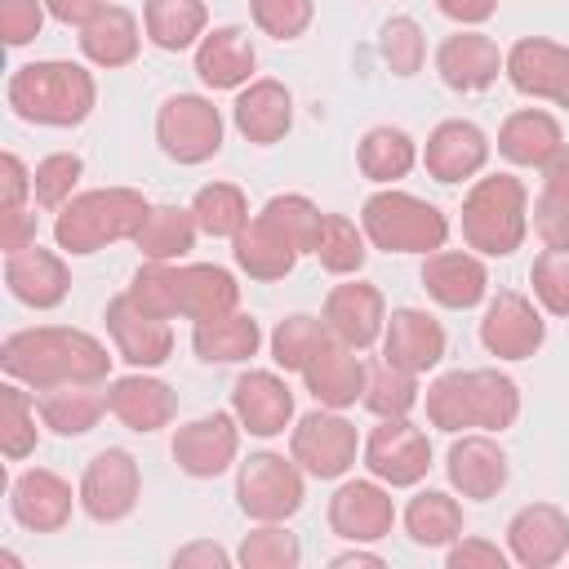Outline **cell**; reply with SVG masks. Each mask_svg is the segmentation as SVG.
I'll use <instances>...</instances> for the list:
<instances>
[{
    "instance_id": "cell-1",
    "label": "cell",
    "mask_w": 569,
    "mask_h": 569,
    "mask_svg": "<svg viewBox=\"0 0 569 569\" xmlns=\"http://www.w3.org/2000/svg\"><path fill=\"white\" fill-rule=\"evenodd\" d=\"M0 365L13 382L31 387V391H49V387H67V382H107L111 373V356L107 347L84 333V329H67V325H36V329H18L0 342Z\"/></svg>"
},
{
    "instance_id": "cell-2",
    "label": "cell",
    "mask_w": 569,
    "mask_h": 569,
    "mask_svg": "<svg viewBox=\"0 0 569 569\" xmlns=\"http://www.w3.org/2000/svg\"><path fill=\"white\" fill-rule=\"evenodd\" d=\"M9 111L27 124H49V129H71L89 120L98 102V84L80 62L44 58V62H22L9 84H4Z\"/></svg>"
},
{
    "instance_id": "cell-3",
    "label": "cell",
    "mask_w": 569,
    "mask_h": 569,
    "mask_svg": "<svg viewBox=\"0 0 569 569\" xmlns=\"http://www.w3.org/2000/svg\"><path fill=\"white\" fill-rule=\"evenodd\" d=\"M151 204L142 191L133 187H93V191H80L71 196L58 218H53V240L62 253L71 258H84V253H98L116 240H133L138 227L147 222Z\"/></svg>"
},
{
    "instance_id": "cell-4",
    "label": "cell",
    "mask_w": 569,
    "mask_h": 569,
    "mask_svg": "<svg viewBox=\"0 0 569 569\" xmlns=\"http://www.w3.org/2000/svg\"><path fill=\"white\" fill-rule=\"evenodd\" d=\"M529 231V191L516 173L476 178L462 196V240L480 258H507L525 244Z\"/></svg>"
},
{
    "instance_id": "cell-5",
    "label": "cell",
    "mask_w": 569,
    "mask_h": 569,
    "mask_svg": "<svg viewBox=\"0 0 569 569\" xmlns=\"http://www.w3.org/2000/svg\"><path fill=\"white\" fill-rule=\"evenodd\" d=\"M360 227H365L369 244L382 253H422L427 258V253L445 249V240H449V218L431 200L396 191V187H382L365 200Z\"/></svg>"
},
{
    "instance_id": "cell-6",
    "label": "cell",
    "mask_w": 569,
    "mask_h": 569,
    "mask_svg": "<svg viewBox=\"0 0 569 569\" xmlns=\"http://www.w3.org/2000/svg\"><path fill=\"white\" fill-rule=\"evenodd\" d=\"M302 498H307V485L293 453L284 458V453L258 449L236 471V502L249 520H289L298 516Z\"/></svg>"
},
{
    "instance_id": "cell-7",
    "label": "cell",
    "mask_w": 569,
    "mask_h": 569,
    "mask_svg": "<svg viewBox=\"0 0 569 569\" xmlns=\"http://www.w3.org/2000/svg\"><path fill=\"white\" fill-rule=\"evenodd\" d=\"M156 142L178 164H204L222 151V111L204 93H169L156 111Z\"/></svg>"
},
{
    "instance_id": "cell-8",
    "label": "cell",
    "mask_w": 569,
    "mask_h": 569,
    "mask_svg": "<svg viewBox=\"0 0 569 569\" xmlns=\"http://www.w3.org/2000/svg\"><path fill=\"white\" fill-rule=\"evenodd\" d=\"M360 436L356 427L342 418V409H311L293 422L289 431V453L293 462L316 476V480H342L351 467H356V453H360Z\"/></svg>"
},
{
    "instance_id": "cell-9",
    "label": "cell",
    "mask_w": 569,
    "mask_h": 569,
    "mask_svg": "<svg viewBox=\"0 0 569 569\" xmlns=\"http://www.w3.org/2000/svg\"><path fill=\"white\" fill-rule=\"evenodd\" d=\"M365 467L387 489H413L431 471V440L409 418H378V427L365 436Z\"/></svg>"
},
{
    "instance_id": "cell-10",
    "label": "cell",
    "mask_w": 569,
    "mask_h": 569,
    "mask_svg": "<svg viewBox=\"0 0 569 569\" xmlns=\"http://www.w3.org/2000/svg\"><path fill=\"white\" fill-rule=\"evenodd\" d=\"M80 507L89 520L98 525H116L124 520L138 498H142V471H138V458L129 449H102L84 462V476H80Z\"/></svg>"
},
{
    "instance_id": "cell-11",
    "label": "cell",
    "mask_w": 569,
    "mask_h": 569,
    "mask_svg": "<svg viewBox=\"0 0 569 569\" xmlns=\"http://www.w3.org/2000/svg\"><path fill=\"white\" fill-rule=\"evenodd\" d=\"M547 342V320L533 298L516 289H498L480 316V347L498 360H529Z\"/></svg>"
},
{
    "instance_id": "cell-12",
    "label": "cell",
    "mask_w": 569,
    "mask_h": 569,
    "mask_svg": "<svg viewBox=\"0 0 569 569\" xmlns=\"http://www.w3.org/2000/svg\"><path fill=\"white\" fill-rule=\"evenodd\" d=\"M240 422H236V413H204V418H191V422H182L178 431H173V445H169V453H173V462L187 471V476H196V480H213V476H222L231 462H236V453H240Z\"/></svg>"
},
{
    "instance_id": "cell-13",
    "label": "cell",
    "mask_w": 569,
    "mask_h": 569,
    "mask_svg": "<svg viewBox=\"0 0 569 569\" xmlns=\"http://www.w3.org/2000/svg\"><path fill=\"white\" fill-rule=\"evenodd\" d=\"M516 93L547 98L569 111V44H556L547 36H520L507 49V71Z\"/></svg>"
},
{
    "instance_id": "cell-14",
    "label": "cell",
    "mask_w": 569,
    "mask_h": 569,
    "mask_svg": "<svg viewBox=\"0 0 569 569\" xmlns=\"http://www.w3.org/2000/svg\"><path fill=\"white\" fill-rule=\"evenodd\" d=\"M102 320H107V333H111L120 360H129L133 369H160L169 360V351H173L169 320L156 316V311H147V307H138L129 298V289L107 302V316Z\"/></svg>"
},
{
    "instance_id": "cell-15",
    "label": "cell",
    "mask_w": 569,
    "mask_h": 569,
    "mask_svg": "<svg viewBox=\"0 0 569 569\" xmlns=\"http://www.w3.org/2000/svg\"><path fill=\"white\" fill-rule=\"evenodd\" d=\"M396 525V502L382 480H342L329 498V529L347 542H382Z\"/></svg>"
},
{
    "instance_id": "cell-16",
    "label": "cell",
    "mask_w": 569,
    "mask_h": 569,
    "mask_svg": "<svg viewBox=\"0 0 569 569\" xmlns=\"http://www.w3.org/2000/svg\"><path fill=\"white\" fill-rule=\"evenodd\" d=\"M76 502L80 493H71V485L49 467H27L9 485V516L31 533H58Z\"/></svg>"
},
{
    "instance_id": "cell-17",
    "label": "cell",
    "mask_w": 569,
    "mask_h": 569,
    "mask_svg": "<svg viewBox=\"0 0 569 569\" xmlns=\"http://www.w3.org/2000/svg\"><path fill=\"white\" fill-rule=\"evenodd\" d=\"M507 556L525 569H551L569 556V516L556 502H529L507 525Z\"/></svg>"
},
{
    "instance_id": "cell-18",
    "label": "cell",
    "mask_w": 569,
    "mask_h": 569,
    "mask_svg": "<svg viewBox=\"0 0 569 569\" xmlns=\"http://www.w3.org/2000/svg\"><path fill=\"white\" fill-rule=\"evenodd\" d=\"M231 413H236V422H240L249 436L271 440V436H280V431L293 422V391H289V382H284L280 373H271V369H249V373H240L236 387H231Z\"/></svg>"
},
{
    "instance_id": "cell-19",
    "label": "cell",
    "mask_w": 569,
    "mask_h": 569,
    "mask_svg": "<svg viewBox=\"0 0 569 569\" xmlns=\"http://www.w3.org/2000/svg\"><path fill=\"white\" fill-rule=\"evenodd\" d=\"M107 413H111L116 422H124L129 431L151 436V431H160V427L173 422L178 396H173L169 382L151 378L147 369H133V373L107 382Z\"/></svg>"
},
{
    "instance_id": "cell-20",
    "label": "cell",
    "mask_w": 569,
    "mask_h": 569,
    "mask_svg": "<svg viewBox=\"0 0 569 569\" xmlns=\"http://www.w3.org/2000/svg\"><path fill=\"white\" fill-rule=\"evenodd\" d=\"M489 164V133L471 120H440L427 133L422 169L436 182H467Z\"/></svg>"
},
{
    "instance_id": "cell-21",
    "label": "cell",
    "mask_w": 569,
    "mask_h": 569,
    "mask_svg": "<svg viewBox=\"0 0 569 569\" xmlns=\"http://www.w3.org/2000/svg\"><path fill=\"white\" fill-rule=\"evenodd\" d=\"M325 325L338 342L356 347V351H369L382 329H387V302L373 284L365 280H347V284H333L329 298H325Z\"/></svg>"
},
{
    "instance_id": "cell-22",
    "label": "cell",
    "mask_w": 569,
    "mask_h": 569,
    "mask_svg": "<svg viewBox=\"0 0 569 569\" xmlns=\"http://www.w3.org/2000/svg\"><path fill=\"white\" fill-rule=\"evenodd\" d=\"M436 71L458 93H480L507 71V53L485 31H453L436 49Z\"/></svg>"
},
{
    "instance_id": "cell-23",
    "label": "cell",
    "mask_w": 569,
    "mask_h": 569,
    "mask_svg": "<svg viewBox=\"0 0 569 569\" xmlns=\"http://www.w3.org/2000/svg\"><path fill=\"white\" fill-rule=\"evenodd\" d=\"M445 476L462 498L489 502L502 485H507V453L489 431H471L458 436L445 453Z\"/></svg>"
},
{
    "instance_id": "cell-24",
    "label": "cell",
    "mask_w": 569,
    "mask_h": 569,
    "mask_svg": "<svg viewBox=\"0 0 569 569\" xmlns=\"http://www.w3.org/2000/svg\"><path fill=\"white\" fill-rule=\"evenodd\" d=\"M382 356L409 373H427L445 360V325L422 307H396L382 329Z\"/></svg>"
},
{
    "instance_id": "cell-25",
    "label": "cell",
    "mask_w": 569,
    "mask_h": 569,
    "mask_svg": "<svg viewBox=\"0 0 569 569\" xmlns=\"http://www.w3.org/2000/svg\"><path fill=\"white\" fill-rule=\"evenodd\" d=\"M422 289L427 298H436L449 311H467L476 302H485L489 293V271L480 262V253L467 249H436L422 262Z\"/></svg>"
},
{
    "instance_id": "cell-26",
    "label": "cell",
    "mask_w": 569,
    "mask_h": 569,
    "mask_svg": "<svg viewBox=\"0 0 569 569\" xmlns=\"http://www.w3.org/2000/svg\"><path fill=\"white\" fill-rule=\"evenodd\" d=\"M4 284H9V293L18 302H27L36 311H49V307H58L67 298L71 271L53 249L27 244L18 253H4Z\"/></svg>"
},
{
    "instance_id": "cell-27",
    "label": "cell",
    "mask_w": 569,
    "mask_h": 569,
    "mask_svg": "<svg viewBox=\"0 0 569 569\" xmlns=\"http://www.w3.org/2000/svg\"><path fill=\"white\" fill-rule=\"evenodd\" d=\"M258 49L240 27H213L196 44V76L204 89H244L253 80Z\"/></svg>"
},
{
    "instance_id": "cell-28",
    "label": "cell",
    "mask_w": 569,
    "mask_h": 569,
    "mask_svg": "<svg viewBox=\"0 0 569 569\" xmlns=\"http://www.w3.org/2000/svg\"><path fill=\"white\" fill-rule=\"evenodd\" d=\"M231 120L240 129V138L258 142V147H271L289 133L293 124V98L280 80L262 76V80H249L240 93H236V107H231Z\"/></svg>"
},
{
    "instance_id": "cell-29",
    "label": "cell",
    "mask_w": 569,
    "mask_h": 569,
    "mask_svg": "<svg viewBox=\"0 0 569 569\" xmlns=\"http://www.w3.org/2000/svg\"><path fill=\"white\" fill-rule=\"evenodd\" d=\"M365 360L356 356V347H347V342H329L307 369H302V382H307V391L316 396V405H325V409H347V405H356L360 396H365Z\"/></svg>"
},
{
    "instance_id": "cell-30",
    "label": "cell",
    "mask_w": 569,
    "mask_h": 569,
    "mask_svg": "<svg viewBox=\"0 0 569 569\" xmlns=\"http://www.w3.org/2000/svg\"><path fill=\"white\" fill-rule=\"evenodd\" d=\"M138 44H142V31H138V18L124 9V4H102L84 27H80V53L102 67V71H116V67H129L138 58Z\"/></svg>"
},
{
    "instance_id": "cell-31",
    "label": "cell",
    "mask_w": 569,
    "mask_h": 569,
    "mask_svg": "<svg viewBox=\"0 0 569 569\" xmlns=\"http://www.w3.org/2000/svg\"><path fill=\"white\" fill-rule=\"evenodd\" d=\"M565 147V133H560V120L542 107H525V111H511L498 129V151L511 160V164H525V169H542L556 151Z\"/></svg>"
},
{
    "instance_id": "cell-32",
    "label": "cell",
    "mask_w": 569,
    "mask_h": 569,
    "mask_svg": "<svg viewBox=\"0 0 569 569\" xmlns=\"http://www.w3.org/2000/svg\"><path fill=\"white\" fill-rule=\"evenodd\" d=\"M191 347L204 365H240L249 356H258L262 347V325L244 311H227L213 320H196L191 329Z\"/></svg>"
},
{
    "instance_id": "cell-33",
    "label": "cell",
    "mask_w": 569,
    "mask_h": 569,
    "mask_svg": "<svg viewBox=\"0 0 569 569\" xmlns=\"http://www.w3.org/2000/svg\"><path fill=\"white\" fill-rule=\"evenodd\" d=\"M231 253H236V267L249 280H284L298 262V249L258 213L240 227V236L231 240Z\"/></svg>"
},
{
    "instance_id": "cell-34",
    "label": "cell",
    "mask_w": 569,
    "mask_h": 569,
    "mask_svg": "<svg viewBox=\"0 0 569 569\" xmlns=\"http://www.w3.org/2000/svg\"><path fill=\"white\" fill-rule=\"evenodd\" d=\"M142 31L156 49L182 53V49H196L200 36L209 31V9H204V0H147Z\"/></svg>"
},
{
    "instance_id": "cell-35",
    "label": "cell",
    "mask_w": 569,
    "mask_h": 569,
    "mask_svg": "<svg viewBox=\"0 0 569 569\" xmlns=\"http://www.w3.org/2000/svg\"><path fill=\"white\" fill-rule=\"evenodd\" d=\"M240 307V284L227 267L218 262H187L182 267V302L178 316L182 320H213Z\"/></svg>"
},
{
    "instance_id": "cell-36",
    "label": "cell",
    "mask_w": 569,
    "mask_h": 569,
    "mask_svg": "<svg viewBox=\"0 0 569 569\" xmlns=\"http://www.w3.org/2000/svg\"><path fill=\"white\" fill-rule=\"evenodd\" d=\"M36 405H40V422L53 436H84L107 413V391H93V382H67L40 391Z\"/></svg>"
},
{
    "instance_id": "cell-37",
    "label": "cell",
    "mask_w": 569,
    "mask_h": 569,
    "mask_svg": "<svg viewBox=\"0 0 569 569\" xmlns=\"http://www.w3.org/2000/svg\"><path fill=\"white\" fill-rule=\"evenodd\" d=\"M356 164H360V173L369 182L391 187L418 164V142L396 124H373L356 147Z\"/></svg>"
},
{
    "instance_id": "cell-38",
    "label": "cell",
    "mask_w": 569,
    "mask_h": 569,
    "mask_svg": "<svg viewBox=\"0 0 569 569\" xmlns=\"http://www.w3.org/2000/svg\"><path fill=\"white\" fill-rule=\"evenodd\" d=\"M196 218L191 209H178V204H151L147 222L138 227L133 244L147 262H178L191 244H196Z\"/></svg>"
},
{
    "instance_id": "cell-39",
    "label": "cell",
    "mask_w": 569,
    "mask_h": 569,
    "mask_svg": "<svg viewBox=\"0 0 569 569\" xmlns=\"http://www.w3.org/2000/svg\"><path fill=\"white\" fill-rule=\"evenodd\" d=\"M405 533L418 547H449L462 538V507L440 489H422L405 507Z\"/></svg>"
},
{
    "instance_id": "cell-40",
    "label": "cell",
    "mask_w": 569,
    "mask_h": 569,
    "mask_svg": "<svg viewBox=\"0 0 569 569\" xmlns=\"http://www.w3.org/2000/svg\"><path fill=\"white\" fill-rule=\"evenodd\" d=\"M271 360L284 369V373H302L329 342H333V333H329V325H325V316H284L276 329H271Z\"/></svg>"
},
{
    "instance_id": "cell-41",
    "label": "cell",
    "mask_w": 569,
    "mask_h": 569,
    "mask_svg": "<svg viewBox=\"0 0 569 569\" xmlns=\"http://www.w3.org/2000/svg\"><path fill=\"white\" fill-rule=\"evenodd\" d=\"M191 218L204 236L213 240H236L240 227L249 222V200L236 182H204L196 196H191Z\"/></svg>"
},
{
    "instance_id": "cell-42",
    "label": "cell",
    "mask_w": 569,
    "mask_h": 569,
    "mask_svg": "<svg viewBox=\"0 0 569 569\" xmlns=\"http://www.w3.org/2000/svg\"><path fill=\"white\" fill-rule=\"evenodd\" d=\"M360 405L373 418H409V409L418 405V373L391 365L387 356L373 360L365 369V396H360Z\"/></svg>"
},
{
    "instance_id": "cell-43",
    "label": "cell",
    "mask_w": 569,
    "mask_h": 569,
    "mask_svg": "<svg viewBox=\"0 0 569 569\" xmlns=\"http://www.w3.org/2000/svg\"><path fill=\"white\" fill-rule=\"evenodd\" d=\"M471 409L476 431L498 436L520 418V387L498 369H471Z\"/></svg>"
},
{
    "instance_id": "cell-44",
    "label": "cell",
    "mask_w": 569,
    "mask_h": 569,
    "mask_svg": "<svg viewBox=\"0 0 569 569\" xmlns=\"http://www.w3.org/2000/svg\"><path fill=\"white\" fill-rule=\"evenodd\" d=\"M427 422L436 431H471L476 409H471V369H449L427 387Z\"/></svg>"
},
{
    "instance_id": "cell-45",
    "label": "cell",
    "mask_w": 569,
    "mask_h": 569,
    "mask_svg": "<svg viewBox=\"0 0 569 569\" xmlns=\"http://www.w3.org/2000/svg\"><path fill=\"white\" fill-rule=\"evenodd\" d=\"M365 244H369L365 227H356L342 213H325L320 236H316V258L329 276H356L365 267V253H369Z\"/></svg>"
},
{
    "instance_id": "cell-46",
    "label": "cell",
    "mask_w": 569,
    "mask_h": 569,
    "mask_svg": "<svg viewBox=\"0 0 569 569\" xmlns=\"http://www.w3.org/2000/svg\"><path fill=\"white\" fill-rule=\"evenodd\" d=\"M36 400H31V391H22L18 382H4L0 387V453L9 458V462H22L31 449H36V440H40V431H36Z\"/></svg>"
},
{
    "instance_id": "cell-47",
    "label": "cell",
    "mask_w": 569,
    "mask_h": 569,
    "mask_svg": "<svg viewBox=\"0 0 569 569\" xmlns=\"http://www.w3.org/2000/svg\"><path fill=\"white\" fill-rule=\"evenodd\" d=\"M236 560L244 569H298L302 542H298V533L284 529V520H258V529L244 533Z\"/></svg>"
},
{
    "instance_id": "cell-48",
    "label": "cell",
    "mask_w": 569,
    "mask_h": 569,
    "mask_svg": "<svg viewBox=\"0 0 569 569\" xmlns=\"http://www.w3.org/2000/svg\"><path fill=\"white\" fill-rule=\"evenodd\" d=\"M258 218H267L298 253H316V236H320V222H325V213L307 200V196H298V191H284V196H271L267 204H262V213Z\"/></svg>"
},
{
    "instance_id": "cell-49",
    "label": "cell",
    "mask_w": 569,
    "mask_h": 569,
    "mask_svg": "<svg viewBox=\"0 0 569 569\" xmlns=\"http://www.w3.org/2000/svg\"><path fill=\"white\" fill-rule=\"evenodd\" d=\"M129 298L164 320L178 316V302H182V267L178 262H142L138 276L129 280Z\"/></svg>"
},
{
    "instance_id": "cell-50",
    "label": "cell",
    "mask_w": 569,
    "mask_h": 569,
    "mask_svg": "<svg viewBox=\"0 0 569 569\" xmlns=\"http://www.w3.org/2000/svg\"><path fill=\"white\" fill-rule=\"evenodd\" d=\"M84 173V160L76 151H49L36 169H31V196L44 209H62L76 196V182Z\"/></svg>"
},
{
    "instance_id": "cell-51",
    "label": "cell",
    "mask_w": 569,
    "mask_h": 569,
    "mask_svg": "<svg viewBox=\"0 0 569 569\" xmlns=\"http://www.w3.org/2000/svg\"><path fill=\"white\" fill-rule=\"evenodd\" d=\"M529 284L542 311L569 316V249H542L529 267Z\"/></svg>"
},
{
    "instance_id": "cell-52",
    "label": "cell",
    "mask_w": 569,
    "mask_h": 569,
    "mask_svg": "<svg viewBox=\"0 0 569 569\" xmlns=\"http://www.w3.org/2000/svg\"><path fill=\"white\" fill-rule=\"evenodd\" d=\"M253 27L271 40H298L311 18H316V0H249Z\"/></svg>"
},
{
    "instance_id": "cell-53",
    "label": "cell",
    "mask_w": 569,
    "mask_h": 569,
    "mask_svg": "<svg viewBox=\"0 0 569 569\" xmlns=\"http://www.w3.org/2000/svg\"><path fill=\"white\" fill-rule=\"evenodd\" d=\"M382 58L396 76H418L422 71V58H427V40H422V27L413 18H391L382 27Z\"/></svg>"
},
{
    "instance_id": "cell-54",
    "label": "cell",
    "mask_w": 569,
    "mask_h": 569,
    "mask_svg": "<svg viewBox=\"0 0 569 569\" xmlns=\"http://www.w3.org/2000/svg\"><path fill=\"white\" fill-rule=\"evenodd\" d=\"M44 0H0V36L9 49H22L44 27Z\"/></svg>"
},
{
    "instance_id": "cell-55",
    "label": "cell",
    "mask_w": 569,
    "mask_h": 569,
    "mask_svg": "<svg viewBox=\"0 0 569 569\" xmlns=\"http://www.w3.org/2000/svg\"><path fill=\"white\" fill-rule=\"evenodd\" d=\"M533 231L547 249H569V200L542 191L533 200Z\"/></svg>"
},
{
    "instance_id": "cell-56",
    "label": "cell",
    "mask_w": 569,
    "mask_h": 569,
    "mask_svg": "<svg viewBox=\"0 0 569 569\" xmlns=\"http://www.w3.org/2000/svg\"><path fill=\"white\" fill-rule=\"evenodd\" d=\"M449 569H507V551L489 538H458L445 551Z\"/></svg>"
},
{
    "instance_id": "cell-57",
    "label": "cell",
    "mask_w": 569,
    "mask_h": 569,
    "mask_svg": "<svg viewBox=\"0 0 569 569\" xmlns=\"http://www.w3.org/2000/svg\"><path fill=\"white\" fill-rule=\"evenodd\" d=\"M27 196H31V169L13 151H4L0 156V213L27 209Z\"/></svg>"
},
{
    "instance_id": "cell-58",
    "label": "cell",
    "mask_w": 569,
    "mask_h": 569,
    "mask_svg": "<svg viewBox=\"0 0 569 569\" xmlns=\"http://www.w3.org/2000/svg\"><path fill=\"white\" fill-rule=\"evenodd\" d=\"M0 244H4V253H18V249L36 244V213L31 209L0 213Z\"/></svg>"
},
{
    "instance_id": "cell-59",
    "label": "cell",
    "mask_w": 569,
    "mask_h": 569,
    "mask_svg": "<svg viewBox=\"0 0 569 569\" xmlns=\"http://www.w3.org/2000/svg\"><path fill=\"white\" fill-rule=\"evenodd\" d=\"M227 565H231V556L218 542H204V538L173 551V569H227Z\"/></svg>"
},
{
    "instance_id": "cell-60",
    "label": "cell",
    "mask_w": 569,
    "mask_h": 569,
    "mask_svg": "<svg viewBox=\"0 0 569 569\" xmlns=\"http://www.w3.org/2000/svg\"><path fill=\"white\" fill-rule=\"evenodd\" d=\"M436 9L453 22H462V27H480L498 13V0H436Z\"/></svg>"
},
{
    "instance_id": "cell-61",
    "label": "cell",
    "mask_w": 569,
    "mask_h": 569,
    "mask_svg": "<svg viewBox=\"0 0 569 569\" xmlns=\"http://www.w3.org/2000/svg\"><path fill=\"white\" fill-rule=\"evenodd\" d=\"M102 4H107V0H44L49 18H58L62 27H84Z\"/></svg>"
},
{
    "instance_id": "cell-62",
    "label": "cell",
    "mask_w": 569,
    "mask_h": 569,
    "mask_svg": "<svg viewBox=\"0 0 569 569\" xmlns=\"http://www.w3.org/2000/svg\"><path fill=\"white\" fill-rule=\"evenodd\" d=\"M542 191H551V196H565L569 200V142L542 164Z\"/></svg>"
},
{
    "instance_id": "cell-63",
    "label": "cell",
    "mask_w": 569,
    "mask_h": 569,
    "mask_svg": "<svg viewBox=\"0 0 569 569\" xmlns=\"http://www.w3.org/2000/svg\"><path fill=\"white\" fill-rule=\"evenodd\" d=\"M329 565H333V569H351V565H369V569H382V556H378V551H365V542H356L351 551H338Z\"/></svg>"
}]
</instances>
